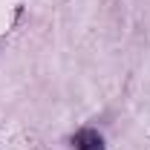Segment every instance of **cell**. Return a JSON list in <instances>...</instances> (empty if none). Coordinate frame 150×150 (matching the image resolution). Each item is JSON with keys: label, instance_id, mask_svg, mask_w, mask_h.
<instances>
[{"label": "cell", "instance_id": "6da1fadb", "mask_svg": "<svg viewBox=\"0 0 150 150\" xmlns=\"http://www.w3.org/2000/svg\"><path fill=\"white\" fill-rule=\"evenodd\" d=\"M72 147L75 150H107L101 133L93 130V127H81V130L75 133V136H72Z\"/></svg>", "mask_w": 150, "mask_h": 150}]
</instances>
